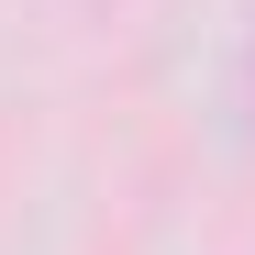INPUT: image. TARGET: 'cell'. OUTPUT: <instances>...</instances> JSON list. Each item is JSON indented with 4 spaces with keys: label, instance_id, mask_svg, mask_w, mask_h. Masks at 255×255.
I'll return each mask as SVG.
<instances>
[{
    "label": "cell",
    "instance_id": "obj_1",
    "mask_svg": "<svg viewBox=\"0 0 255 255\" xmlns=\"http://www.w3.org/2000/svg\"><path fill=\"white\" fill-rule=\"evenodd\" d=\"M244 122H255V22H244Z\"/></svg>",
    "mask_w": 255,
    "mask_h": 255
}]
</instances>
